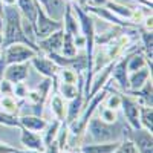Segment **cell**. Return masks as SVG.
I'll return each mask as SVG.
<instances>
[{
	"instance_id": "obj_40",
	"label": "cell",
	"mask_w": 153,
	"mask_h": 153,
	"mask_svg": "<svg viewBox=\"0 0 153 153\" xmlns=\"http://www.w3.org/2000/svg\"><path fill=\"white\" fill-rule=\"evenodd\" d=\"M3 31V14H2V9H0V32Z\"/></svg>"
},
{
	"instance_id": "obj_11",
	"label": "cell",
	"mask_w": 153,
	"mask_h": 153,
	"mask_svg": "<svg viewBox=\"0 0 153 153\" xmlns=\"http://www.w3.org/2000/svg\"><path fill=\"white\" fill-rule=\"evenodd\" d=\"M132 141H133L138 153H153V138H152L150 132H147L144 129L133 130Z\"/></svg>"
},
{
	"instance_id": "obj_22",
	"label": "cell",
	"mask_w": 153,
	"mask_h": 153,
	"mask_svg": "<svg viewBox=\"0 0 153 153\" xmlns=\"http://www.w3.org/2000/svg\"><path fill=\"white\" fill-rule=\"evenodd\" d=\"M65 32V31H63ZM60 54L63 57H75L76 54H78V49H76L75 43H74V37L71 34H66L63 35V46H61V51Z\"/></svg>"
},
{
	"instance_id": "obj_44",
	"label": "cell",
	"mask_w": 153,
	"mask_h": 153,
	"mask_svg": "<svg viewBox=\"0 0 153 153\" xmlns=\"http://www.w3.org/2000/svg\"><path fill=\"white\" fill-rule=\"evenodd\" d=\"M0 9H2V2H0Z\"/></svg>"
},
{
	"instance_id": "obj_38",
	"label": "cell",
	"mask_w": 153,
	"mask_h": 153,
	"mask_svg": "<svg viewBox=\"0 0 153 153\" xmlns=\"http://www.w3.org/2000/svg\"><path fill=\"white\" fill-rule=\"evenodd\" d=\"M5 68H6V61H5V57L2 55L0 57V83L3 80V72H5Z\"/></svg>"
},
{
	"instance_id": "obj_5",
	"label": "cell",
	"mask_w": 153,
	"mask_h": 153,
	"mask_svg": "<svg viewBox=\"0 0 153 153\" xmlns=\"http://www.w3.org/2000/svg\"><path fill=\"white\" fill-rule=\"evenodd\" d=\"M121 109L124 112V117L127 120V124L130 126L132 130L141 129L139 124V103L130 95H121Z\"/></svg>"
},
{
	"instance_id": "obj_32",
	"label": "cell",
	"mask_w": 153,
	"mask_h": 153,
	"mask_svg": "<svg viewBox=\"0 0 153 153\" xmlns=\"http://www.w3.org/2000/svg\"><path fill=\"white\" fill-rule=\"evenodd\" d=\"M26 95H28V86H26V83H23V81L14 83V87H12V97H16V98H26Z\"/></svg>"
},
{
	"instance_id": "obj_33",
	"label": "cell",
	"mask_w": 153,
	"mask_h": 153,
	"mask_svg": "<svg viewBox=\"0 0 153 153\" xmlns=\"http://www.w3.org/2000/svg\"><path fill=\"white\" fill-rule=\"evenodd\" d=\"M12 87H14V84L3 78L2 83H0V94H2V97L3 95H12Z\"/></svg>"
},
{
	"instance_id": "obj_17",
	"label": "cell",
	"mask_w": 153,
	"mask_h": 153,
	"mask_svg": "<svg viewBox=\"0 0 153 153\" xmlns=\"http://www.w3.org/2000/svg\"><path fill=\"white\" fill-rule=\"evenodd\" d=\"M120 146V141H109V143H95V144H86L80 147L81 153H113Z\"/></svg>"
},
{
	"instance_id": "obj_35",
	"label": "cell",
	"mask_w": 153,
	"mask_h": 153,
	"mask_svg": "<svg viewBox=\"0 0 153 153\" xmlns=\"http://www.w3.org/2000/svg\"><path fill=\"white\" fill-rule=\"evenodd\" d=\"M16 149L12 147V146H9V144H6V143H0V153H12Z\"/></svg>"
},
{
	"instance_id": "obj_21",
	"label": "cell",
	"mask_w": 153,
	"mask_h": 153,
	"mask_svg": "<svg viewBox=\"0 0 153 153\" xmlns=\"http://www.w3.org/2000/svg\"><path fill=\"white\" fill-rule=\"evenodd\" d=\"M139 124L141 129L153 132V110L150 106H139Z\"/></svg>"
},
{
	"instance_id": "obj_20",
	"label": "cell",
	"mask_w": 153,
	"mask_h": 153,
	"mask_svg": "<svg viewBox=\"0 0 153 153\" xmlns=\"http://www.w3.org/2000/svg\"><path fill=\"white\" fill-rule=\"evenodd\" d=\"M51 110L55 115V120L61 123L66 120V103L60 94H54L52 100H51Z\"/></svg>"
},
{
	"instance_id": "obj_36",
	"label": "cell",
	"mask_w": 153,
	"mask_h": 153,
	"mask_svg": "<svg viewBox=\"0 0 153 153\" xmlns=\"http://www.w3.org/2000/svg\"><path fill=\"white\" fill-rule=\"evenodd\" d=\"M144 28H146V31H152V26H153V19H152V14H149V16H146L144 17Z\"/></svg>"
},
{
	"instance_id": "obj_2",
	"label": "cell",
	"mask_w": 153,
	"mask_h": 153,
	"mask_svg": "<svg viewBox=\"0 0 153 153\" xmlns=\"http://www.w3.org/2000/svg\"><path fill=\"white\" fill-rule=\"evenodd\" d=\"M87 132H91L92 138L95 143H109V141H117L118 133L115 132L113 124H107L104 121H101L98 117H91L86 127Z\"/></svg>"
},
{
	"instance_id": "obj_10",
	"label": "cell",
	"mask_w": 153,
	"mask_h": 153,
	"mask_svg": "<svg viewBox=\"0 0 153 153\" xmlns=\"http://www.w3.org/2000/svg\"><path fill=\"white\" fill-rule=\"evenodd\" d=\"M35 2L43 8V11L51 19L57 22L63 20V14H65V8H66L65 0H35Z\"/></svg>"
},
{
	"instance_id": "obj_13",
	"label": "cell",
	"mask_w": 153,
	"mask_h": 153,
	"mask_svg": "<svg viewBox=\"0 0 153 153\" xmlns=\"http://www.w3.org/2000/svg\"><path fill=\"white\" fill-rule=\"evenodd\" d=\"M61 25H63V31H65L66 34H71L72 37L80 34V22H78V19H76L75 12L72 11L71 3H68V2H66V8H65V14H63Z\"/></svg>"
},
{
	"instance_id": "obj_27",
	"label": "cell",
	"mask_w": 153,
	"mask_h": 153,
	"mask_svg": "<svg viewBox=\"0 0 153 153\" xmlns=\"http://www.w3.org/2000/svg\"><path fill=\"white\" fill-rule=\"evenodd\" d=\"M81 92V87L76 84H69V83H60V95L65 100H72L76 97V94Z\"/></svg>"
},
{
	"instance_id": "obj_41",
	"label": "cell",
	"mask_w": 153,
	"mask_h": 153,
	"mask_svg": "<svg viewBox=\"0 0 153 153\" xmlns=\"http://www.w3.org/2000/svg\"><path fill=\"white\" fill-rule=\"evenodd\" d=\"M76 3H78L80 6H84V5L87 3V0H78V2H76Z\"/></svg>"
},
{
	"instance_id": "obj_16",
	"label": "cell",
	"mask_w": 153,
	"mask_h": 153,
	"mask_svg": "<svg viewBox=\"0 0 153 153\" xmlns=\"http://www.w3.org/2000/svg\"><path fill=\"white\" fill-rule=\"evenodd\" d=\"M150 78H152V69H149V66L135 72H129V91H138Z\"/></svg>"
},
{
	"instance_id": "obj_25",
	"label": "cell",
	"mask_w": 153,
	"mask_h": 153,
	"mask_svg": "<svg viewBox=\"0 0 153 153\" xmlns=\"http://www.w3.org/2000/svg\"><path fill=\"white\" fill-rule=\"evenodd\" d=\"M106 8H107L109 11H112L115 16H118V17H121V19H127V20H130V16H132V8L126 6V5H121V3H118V2H110V0L107 2Z\"/></svg>"
},
{
	"instance_id": "obj_24",
	"label": "cell",
	"mask_w": 153,
	"mask_h": 153,
	"mask_svg": "<svg viewBox=\"0 0 153 153\" xmlns=\"http://www.w3.org/2000/svg\"><path fill=\"white\" fill-rule=\"evenodd\" d=\"M147 66V58L143 54H133L127 57V72H135Z\"/></svg>"
},
{
	"instance_id": "obj_34",
	"label": "cell",
	"mask_w": 153,
	"mask_h": 153,
	"mask_svg": "<svg viewBox=\"0 0 153 153\" xmlns=\"http://www.w3.org/2000/svg\"><path fill=\"white\" fill-rule=\"evenodd\" d=\"M43 153H60V146L57 141H52L51 144H48L43 150Z\"/></svg>"
},
{
	"instance_id": "obj_3",
	"label": "cell",
	"mask_w": 153,
	"mask_h": 153,
	"mask_svg": "<svg viewBox=\"0 0 153 153\" xmlns=\"http://www.w3.org/2000/svg\"><path fill=\"white\" fill-rule=\"evenodd\" d=\"M34 26H35V42L40 40V38H45V37L51 35L52 32H55L58 29H63L61 22H57L54 19H51L38 3H37V17H35Z\"/></svg>"
},
{
	"instance_id": "obj_8",
	"label": "cell",
	"mask_w": 153,
	"mask_h": 153,
	"mask_svg": "<svg viewBox=\"0 0 153 153\" xmlns=\"http://www.w3.org/2000/svg\"><path fill=\"white\" fill-rule=\"evenodd\" d=\"M63 29H58L55 32H52L51 35L45 37V38H40L37 40V46L40 51H45V52L51 54V52H60L61 51V46H63Z\"/></svg>"
},
{
	"instance_id": "obj_19",
	"label": "cell",
	"mask_w": 153,
	"mask_h": 153,
	"mask_svg": "<svg viewBox=\"0 0 153 153\" xmlns=\"http://www.w3.org/2000/svg\"><path fill=\"white\" fill-rule=\"evenodd\" d=\"M20 124L22 127L32 132H43V129L46 127V120H43L42 117H37V115H25V117H20Z\"/></svg>"
},
{
	"instance_id": "obj_39",
	"label": "cell",
	"mask_w": 153,
	"mask_h": 153,
	"mask_svg": "<svg viewBox=\"0 0 153 153\" xmlns=\"http://www.w3.org/2000/svg\"><path fill=\"white\" fill-rule=\"evenodd\" d=\"M0 2H2L3 5H16L17 0H0Z\"/></svg>"
},
{
	"instance_id": "obj_26",
	"label": "cell",
	"mask_w": 153,
	"mask_h": 153,
	"mask_svg": "<svg viewBox=\"0 0 153 153\" xmlns=\"http://www.w3.org/2000/svg\"><path fill=\"white\" fill-rule=\"evenodd\" d=\"M60 126H61V121H58V120H55L54 123H51V124H46V127L43 129L45 130V135L42 136L43 138V143H45V147L48 144H51L52 141H55L57 133L60 130Z\"/></svg>"
},
{
	"instance_id": "obj_12",
	"label": "cell",
	"mask_w": 153,
	"mask_h": 153,
	"mask_svg": "<svg viewBox=\"0 0 153 153\" xmlns=\"http://www.w3.org/2000/svg\"><path fill=\"white\" fill-rule=\"evenodd\" d=\"M28 76V65L26 63H12V65H6L5 72H3V78L11 81L12 84L25 81Z\"/></svg>"
},
{
	"instance_id": "obj_37",
	"label": "cell",
	"mask_w": 153,
	"mask_h": 153,
	"mask_svg": "<svg viewBox=\"0 0 153 153\" xmlns=\"http://www.w3.org/2000/svg\"><path fill=\"white\" fill-rule=\"evenodd\" d=\"M109 0H87L86 5H92V6H106Z\"/></svg>"
},
{
	"instance_id": "obj_18",
	"label": "cell",
	"mask_w": 153,
	"mask_h": 153,
	"mask_svg": "<svg viewBox=\"0 0 153 153\" xmlns=\"http://www.w3.org/2000/svg\"><path fill=\"white\" fill-rule=\"evenodd\" d=\"M19 11L23 19H26L32 25H35V17H37V3L35 0H17L16 2Z\"/></svg>"
},
{
	"instance_id": "obj_6",
	"label": "cell",
	"mask_w": 153,
	"mask_h": 153,
	"mask_svg": "<svg viewBox=\"0 0 153 153\" xmlns=\"http://www.w3.org/2000/svg\"><path fill=\"white\" fill-rule=\"evenodd\" d=\"M83 9L89 14H94L100 19H103L104 22H109L115 26H120V28H129V26H135L132 22H124V19L115 16L112 11H109L106 6H92V5H84Z\"/></svg>"
},
{
	"instance_id": "obj_9",
	"label": "cell",
	"mask_w": 153,
	"mask_h": 153,
	"mask_svg": "<svg viewBox=\"0 0 153 153\" xmlns=\"http://www.w3.org/2000/svg\"><path fill=\"white\" fill-rule=\"evenodd\" d=\"M110 76L118 83V86L123 89V91H129V72H127V58L115 60Z\"/></svg>"
},
{
	"instance_id": "obj_30",
	"label": "cell",
	"mask_w": 153,
	"mask_h": 153,
	"mask_svg": "<svg viewBox=\"0 0 153 153\" xmlns=\"http://www.w3.org/2000/svg\"><path fill=\"white\" fill-rule=\"evenodd\" d=\"M113 153H138V150L132 139H124V141H120V146Z\"/></svg>"
},
{
	"instance_id": "obj_4",
	"label": "cell",
	"mask_w": 153,
	"mask_h": 153,
	"mask_svg": "<svg viewBox=\"0 0 153 153\" xmlns=\"http://www.w3.org/2000/svg\"><path fill=\"white\" fill-rule=\"evenodd\" d=\"M38 52L34 51L32 48L23 45V43H14L9 45L8 48L3 49V57L6 65H12V63H26L32 57H35Z\"/></svg>"
},
{
	"instance_id": "obj_42",
	"label": "cell",
	"mask_w": 153,
	"mask_h": 153,
	"mask_svg": "<svg viewBox=\"0 0 153 153\" xmlns=\"http://www.w3.org/2000/svg\"><path fill=\"white\" fill-rule=\"evenodd\" d=\"M2 42H3V35H2V32H0V45H2Z\"/></svg>"
},
{
	"instance_id": "obj_31",
	"label": "cell",
	"mask_w": 153,
	"mask_h": 153,
	"mask_svg": "<svg viewBox=\"0 0 153 153\" xmlns=\"http://www.w3.org/2000/svg\"><path fill=\"white\" fill-rule=\"evenodd\" d=\"M103 103H106V107H109L112 110H118V109H121V95H118V94L109 95L107 94Z\"/></svg>"
},
{
	"instance_id": "obj_1",
	"label": "cell",
	"mask_w": 153,
	"mask_h": 153,
	"mask_svg": "<svg viewBox=\"0 0 153 153\" xmlns=\"http://www.w3.org/2000/svg\"><path fill=\"white\" fill-rule=\"evenodd\" d=\"M2 14H3V42H2V49L8 48L9 45L14 43H23L29 48H32L34 51H37L40 54L37 43L31 42L29 38L23 34L22 29V14L16 5H3L2 6Z\"/></svg>"
},
{
	"instance_id": "obj_14",
	"label": "cell",
	"mask_w": 153,
	"mask_h": 153,
	"mask_svg": "<svg viewBox=\"0 0 153 153\" xmlns=\"http://www.w3.org/2000/svg\"><path fill=\"white\" fill-rule=\"evenodd\" d=\"M20 130H22V135H20L22 144L28 150H35V152H43L45 150V143H43V138L40 135H37L32 130L25 129V127H20Z\"/></svg>"
},
{
	"instance_id": "obj_23",
	"label": "cell",
	"mask_w": 153,
	"mask_h": 153,
	"mask_svg": "<svg viewBox=\"0 0 153 153\" xmlns=\"http://www.w3.org/2000/svg\"><path fill=\"white\" fill-rule=\"evenodd\" d=\"M0 107H2L3 112L11 113V115H17L20 110L16 97H12V95H3L0 98Z\"/></svg>"
},
{
	"instance_id": "obj_28",
	"label": "cell",
	"mask_w": 153,
	"mask_h": 153,
	"mask_svg": "<svg viewBox=\"0 0 153 153\" xmlns=\"http://www.w3.org/2000/svg\"><path fill=\"white\" fill-rule=\"evenodd\" d=\"M100 109V120L101 121H104V123H107V124H115L117 123V120H118V115H117V110H112V109H109V107H98Z\"/></svg>"
},
{
	"instance_id": "obj_29",
	"label": "cell",
	"mask_w": 153,
	"mask_h": 153,
	"mask_svg": "<svg viewBox=\"0 0 153 153\" xmlns=\"http://www.w3.org/2000/svg\"><path fill=\"white\" fill-rule=\"evenodd\" d=\"M0 124L3 126H8V127H22L20 124V120L17 115H11V113H6V112H0Z\"/></svg>"
},
{
	"instance_id": "obj_15",
	"label": "cell",
	"mask_w": 153,
	"mask_h": 153,
	"mask_svg": "<svg viewBox=\"0 0 153 153\" xmlns=\"http://www.w3.org/2000/svg\"><path fill=\"white\" fill-rule=\"evenodd\" d=\"M69 101H71V103L66 106V120H65L66 124H71L72 121H75L76 118L80 117V113L83 112L84 97H83L81 92H78L75 98H72V100H69Z\"/></svg>"
},
{
	"instance_id": "obj_43",
	"label": "cell",
	"mask_w": 153,
	"mask_h": 153,
	"mask_svg": "<svg viewBox=\"0 0 153 153\" xmlns=\"http://www.w3.org/2000/svg\"><path fill=\"white\" fill-rule=\"evenodd\" d=\"M3 55V49H2V46H0V57Z\"/></svg>"
},
{
	"instance_id": "obj_7",
	"label": "cell",
	"mask_w": 153,
	"mask_h": 153,
	"mask_svg": "<svg viewBox=\"0 0 153 153\" xmlns=\"http://www.w3.org/2000/svg\"><path fill=\"white\" fill-rule=\"evenodd\" d=\"M29 61H31V65L34 66V69L38 74H42L43 76H46V78H54V76H57V74L60 71V68L49 57H43L40 54H37L35 57H32Z\"/></svg>"
}]
</instances>
